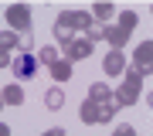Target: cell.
Returning <instances> with one entry per match:
<instances>
[{
    "label": "cell",
    "instance_id": "obj_9",
    "mask_svg": "<svg viewBox=\"0 0 153 136\" xmlns=\"http://www.w3.org/2000/svg\"><path fill=\"white\" fill-rule=\"evenodd\" d=\"M51 71H55V78H58V82H65V78L71 75V68H68V65H58V61L51 65Z\"/></svg>",
    "mask_w": 153,
    "mask_h": 136
},
{
    "label": "cell",
    "instance_id": "obj_3",
    "mask_svg": "<svg viewBox=\"0 0 153 136\" xmlns=\"http://www.w3.org/2000/svg\"><path fill=\"white\" fill-rule=\"evenodd\" d=\"M44 102H48V109H51V112H58V109L65 106V92H61V88H51V92L44 95Z\"/></svg>",
    "mask_w": 153,
    "mask_h": 136
},
{
    "label": "cell",
    "instance_id": "obj_7",
    "mask_svg": "<svg viewBox=\"0 0 153 136\" xmlns=\"http://www.w3.org/2000/svg\"><path fill=\"white\" fill-rule=\"evenodd\" d=\"M95 119H99V106L85 102V106H82V123H95Z\"/></svg>",
    "mask_w": 153,
    "mask_h": 136
},
{
    "label": "cell",
    "instance_id": "obj_12",
    "mask_svg": "<svg viewBox=\"0 0 153 136\" xmlns=\"http://www.w3.org/2000/svg\"><path fill=\"white\" fill-rule=\"evenodd\" d=\"M7 65V48H0V68Z\"/></svg>",
    "mask_w": 153,
    "mask_h": 136
},
{
    "label": "cell",
    "instance_id": "obj_8",
    "mask_svg": "<svg viewBox=\"0 0 153 136\" xmlns=\"http://www.w3.org/2000/svg\"><path fill=\"white\" fill-rule=\"evenodd\" d=\"M136 65H143V68L150 65V44H140V51H136Z\"/></svg>",
    "mask_w": 153,
    "mask_h": 136
},
{
    "label": "cell",
    "instance_id": "obj_11",
    "mask_svg": "<svg viewBox=\"0 0 153 136\" xmlns=\"http://www.w3.org/2000/svg\"><path fill=\"white\" fill-rule=\"evenodd\" d=\"M109 38H112V44H123V38H126V27H119V31L112 27V31H109Z\"/></svg>",
    "mask_w": 153,
    "mask_h": 136
},
{
    "label": "cell",
    "instance_id": "obj_2",
    "mask_svg": "<svg viewBox=\"0 0 153 136\" xmlns=\"http://www.w3.org/2000/svg\"><path fill=\"white\" fill-rule=\"evenodd\" d=\"M7 21L14 27H21V31H27V7H10L7 10Z\"/></svg>",
    "mask_w": 153,
    "mask_h": 136
},
{
    "label": "cell",
    "instance_id": "obj_6",
    "mask_svg": "<svg viewBox=\"0 0 153 136\" xmlns=\"http://www.w3.org/2000/svg\"><path fill=\"white\" fill-rule=\"evenodd\" d=\"M119 68H123V58H119V51H112L109 58H105V71H109V75H116Z\"/></svg>",
    "mask_w": 153,
    "mask_h": 136
},
{
    "label": "cell",
    "instance_id": "obj_10",
    "mask_svg": "<svg viewBox=\"0 0 153 136\" xmlns=\"http://www.w3.org/2000/svg\"><path fill=\"white\" fill-rule=\"evenodd\" d=\"M55 58H58V54H55V48H41V61H48V65H55Z\"/></svg>",
    "mask_w": 153,
    "mask_h": 136
},
{
    "label": "cell",
    "instance_id": "obj_13",
    "mask_svg": "<svg viewBox=\"0 0 153 136\" xmlns=\"http://www.w3.org/2000/svg\"><path fill=\"white\" fill-rule=\"evenodd\" d=\"M0 136H7V126H0Z\"/></svg>",
    "mask_w": 153,
    "mask_h": 136
},
{
    "label": "cell",
    "instance_id": "obj_1",
    "mask_svg": "<svg viewBox=\"0 0 153 136\" xmlns=\"http://www.w3.org/2000/svg\"><path fill=\"white\" fill-rule=\"evenodd\" d=\"M10 71L14 78H34V71H38V61H34V54H14L10 58Z\"/></svg>",
    "mask_w": 153,
    "mask_h": 136
},
{
    "label": "cell",
    "instance_id": "obj_5",
    "mask_svg": "<svg viewBox=\"0 0 153 136\" xmlns=\"http://www.w3.org/2000/svg\"><path fill=\"white\" fill-rule=\"evenodd\" d=\"M21 99H24V92H21V88H17V85H7V88H4V102L17 106V102H21Z\"/></svg>",
    "mask_w": 153,
    "mask_h": 136
},
{
    "label": "cell",
    "instance_id": "obj_4",
    "mask_svg": "<svg viewBox=\"0 0 153 136\" xmlns=\"http://www.w3.org/2000/svg\"><path fill=\"white\" fill-rule=\"evenodd\" d=\"M68 54L71 58H88V54H92V41H75L68 48Z\"/></svg>",
    "mask_w": 153,
    "mask_h": 136
}]
</instances>
